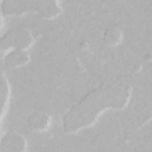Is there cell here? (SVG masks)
<instances>
[{"instance_id":"cell-1","label":"cell","mask_w":152,"mask_h":152,"mask_svg":"<svg viewBox=\"0 0 152 152\" xmlns=\"http://www.w3.org/2000/svg\"><path fill=\"white\" fill-rule=\"evenodd\" d=\"M130 94L131 90L124 87L107 88L90 93L66 113L65 129L72 133L91 126L105 111L124 108Z\"/></svg>"},{"instance_id":"cell-2","label":"cell","mask_w":152,"mask_h":152,"mask_svg":"<svg viewBox=\"0 0 152 152\" xmlns=\"http://www.w3.org/2000/svg\"><path fill=\"white\" fill-rule=\"evenodd\" d=\"M33 42V36L30 31L26 28H20L7 34L2 44H5V49L10 48L25 50L31 45Z\"/></svg>"},{"instance_id":"cell-3","label":"cell","mask_w":152,"mask_h":152,"mask_svg":"<svg viewBox=\"0 0 152 152\" xmlns=\"http://www.w3.org/2000/svg\"><path fill=\"white\" fill-rule=\"evenodd\" d=\"M27 143L25 138L17 132H10L4 135L1 141V151H24Z\"/></svg>"},{"instance_id":"cell-4","label":"cell","mask_w":152,"mask_h":152,"mask_svg":"<svg viewBox=\"0 0 152 152\" xmlns=\"http://www.w3.org/2000/svg\"><path fill=\"white\" fill-rule=\"evenodd\" d=\"M50 121L49 116L46 113H35L30 116L28 122L33 129L44 131L49 127Z\"/></svg>"},{"instance_id":"cell-5","label":"cell","mask_w":152,"mask_h":152,"mask_svg":"<svg viewBox=\"0 0 152 152\" xmlns=\"http://www.w3.org/2000/svg\"><path fill=\"white\" fill-rule=\"evenodd\" d=\"M29 60L28 53L23 50H13L9 53L5 58L7 64L11 67L20 66L24 65Z\"/></svg>"},{"instance_id":"cell-6","label":"cell","mask_w":152,"mask_h":152,"mask_svg":"<svg viewBox=\"0 0 152 152\" xmlns=\"http://www.w3.org/2000/svg\"><path fill=\"white\" fill-rule=\"evenodd\" d=\"M39 9L42 17L45 18H53L60 12V9L56 2H42V4L39 5Z\"/></svg>"},{"instance_id":"cell-7","label":"cell","mask_w":152,"mask_h":152,"mask_svg":"<svg viewBox=\"0 0 152 152\" xmlns=\"http://www.w3.org/2000/svg\"><path fill=\"white\" fill-rule=\"evenodd\" d=\"M122 39V33L119 29H112L108 31L106 35V40L110 46H115L119 43Z\"/></svg>"}]
</instances>
